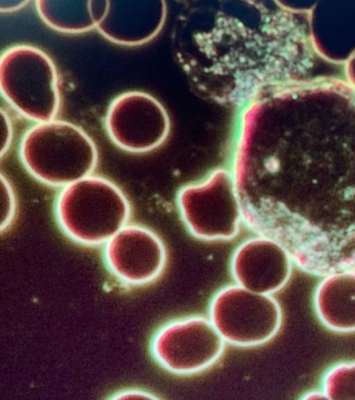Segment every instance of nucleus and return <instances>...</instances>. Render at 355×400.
<instances>
[{
  "instance_id": "f257e3e1",
  "label": "nucleus",
  "mask_w": 355,
  "mask_h": 400,
  "mask_svg": "<svg viewBox=\"0 0 355 400\" xmlns=\"http://www.w3.org/2000/svg\"><path fill=\"white\" fill-rule=\"evenodd\" d=\"M19 156L31 174L53 186L89 176L98 161L96 145L81 128L54 119L37 123L24 133Z\"/></svg>"
},
{
  "instance_id": "f03ea898",
  "label": "nucleus",
  "mask_w": 355,
  "mask_h": 400,
  "mask_svg": "<svg viewBox=\"0 0 355 400\" xmlns=\"http://www.w3.org/2000/svg\"><path fill=\"white\" fill-rule=\"evenodd\" d=\"M130 212L120 188L98 176H87L64 186L55 204L62 231L85 245L106 243L125 226Z\"/></svg>"
},
{
  "instance_id": "7ed1b4c3",
  "label": "nucleus",
  "mask_w": 355,
  "mask_h": 400,
  "mask_svg": "<svg viewBox=\"0 0 355 400\" xmlns=\"http://www.w3.org/2000/svg\"><path fill=\"white\" fill-rule=\"evenodd\" d=\"M0 88L3 98L19 113L38 123L57 115L60 96L54 62L42 49L17 44L0 58Z\"/></svg>"
},
{
  "instance_id": "20e7f679",
  "label": "nucleus",
  "mask_w": 355,
  "mask_h": 400,
  "mask_svg": "<svg viewBox=\"0 0 355 400\" xmlns=\"http://www.w3.org/2000/svg\"><path fill=\"white\" fill-rule=\"evenodd\" d=\"M177 204L187 229L202 240H232L243 220L234 176L225 169L214 170L202 181L182 188Z\"/></svg>"
},
{
  "instance_id": "39448f33",
  "label": "nucleus",
  "mask_w": 355,
  "mask_h": 400,
  "mask_svg": "<svg viewBox=\"0 0 355 400\" xmlns=\"http://www.w3.org/2000/svg\"><path fill=\"white\" fill-rule=\"evenodd\" d=\"M208 317L226 343L251 347L263 344L277 334L283 314L272 295L234 283L214 293L209 301Z\"/></svg>"
},
{
  "instance_id": "423d86ee",
  "label": "nucleus",
  "mask_w": 355,
  "mask_h": 400,
  "mask_svg": "<svg viewBox=\"0 0 355 400\" xmlns=\"http://www.w3.org/2000/svg\"><path fill=\"white\" fill-rule=\"evenodd\" d=\"M225 344L208 317L192 315L161 326L151 338L150 351L165 370L190 375L214 365L222 356Z\"/></svg>"
},
{
  "instance_id": "0eeeda50",
  "label": "nucleus",
  "mask_w": 355,
  "mask_h": 400,
  "mask_svg": "<svg viewBox=\"0 0 355 400\" xmlns=\"http://www.w3.org/2000/svg\"><path fill=\"white\" fill-rule=\"evenodd\" d=\"M103 255L110 272L127 285L153 281L166 261V249L159 237L139 225L121 228L106 242Z\"/></svg>"
},
{
  "instance_id": "6e6552de",
  "label": "nucleus",
  "mask_w": 355,
  "mask_h": 400,
  "mask_svg": "<svg viewBox=\"0 0 355 400\" xmlns=\"http://www.w3.org/2000/svg\"><path fill=\"white\" fill-rule=\"evenodd\" d=\"M107 133L119 148L132 153L149 151L165 135V124L155 102L137 91L123 92L110 104L105 119Z\"/></svg>"
},
{
  "instance_id": "1a4fd4ad",
  "label": "nucleus",
  "mask_w": 355,
  "mask_h": 400,
  "mask_svg": "<svg viewBox=\"0 0 355 400\" xmlns=\"http://www.w3.org/2000/svg\"><path fill=\"white\" fill-rule=\"evenodd\" d=\"M293 265L282 244L257 235L235 249L230 267L235 283L255 292L272 295L288 282Z\"/></svg>"
},
{
  "instance_id": "9d476101",
  "label": "nucleus",
  "mask_w": 355,
  "mask_h": 400,
  "mask_svg": "<svg viewBox=\"0 0 355 400\" xmlns=\"http://www.w3.org/2000/svg\"><path fill=\"white\" fill-rule=\"evenodd\" d=\"M322 278L313 297L318 319L331 331L355 332V272H336Z\"/></svg>"
},
{
  "instance_id": "9b49d317",
  "label": "nucleus",
  "mask_w": 355,
  "mask_h": 400,
  "mask_svg": "<svg viewBox=\"0 0 355 400\" xmlns=\"http://www.w3.org/2000/svg\"><path fill=\"white\" fill-rule=\"evenodd\" d=\"M96 28L112 42L123 45L139 44L148 37L144 6L137 1H109L107 12Z\"/></svg>"
},
{
  "instance_id": "f8f14e48",
  "label": "nucleus",
  "mask_w": 355,
  "mask_h": 400,
  "mask_svg": "<svg viewBox=\"0 0 355 400\" xmlns=\"http://www.w3.org/2000/svg\"><path fill=\"white\" fill-rule=\"evenodd\" d=\"M35 7L41 19L52 28L70 33L96 28L89 1L37 0Z\"/></svg>"
},
{
  "instance_id": "ddd939ff",
  "label": "nucleus",
  "mask_w": 355,
  "mask_h": 400,
  "mask_svg": "<svg viewBox=\"0 0 355 400\" xmlns=\"http://www.w3.org/2000/svg\"><path fill=\"white\" fill-rule=\"evenodd\" d=\"M321 390L327 399L355 400V360L331 366L322 377Z\"/></svg>"
},
{
  "instance_id": "4468645a",
  "label": "nucleus",
  "mask_w": 355,
  "mask_h": 400,
  "mask_svg": "<svg viewBox=\"0 0 355 400\" xmlns=\"http://www.w3.org/2000/svg\"><path fill=\"white\" fill-rule=\"evenodd\" d=\"M16 211L15 196L9 181L1 174V230L12 222Z\"/></svg>"
},
{
  "instance_id": "2eb2a0df",
  "label": "nucleus",
  "mask_w": 355,
  "mask_h": 400,
  "mask_svg": "<svg viewBox=\"0 0 355 400\" xmlns=\"http://www.w3.org/2000/svg\"><path fill=\"white\" fill-rule=\"evenodd\" d=\"M1 156L8 150L12 138V128L11 121L7 112L1 108Z\"/></svg>"
},
{
  "instance_id": "dca6fc26",
  "label": "nucleus",
  "mask_w": 355,
  "mask_h": 400,
  "mask_svg": "<svg viewBox=\"0 0 355 400\" xmlns=\"http://www.w3.org/2000/svg\"><path fill=\"white\" fill-rule=\"evenodd\" d=\"M113 399H157V397L154 394L148 392L146 391L131 389L121 391L116 394H114L111 397Z\"/></svg>"
},
{
  "instance_id": "f3484780",
  "label": "nucleus",
  "mask_w": 355,
  "mask_h": 400,
  "mask_svg": "<svg viewBox=\"0 0 355 400\" xmlns=\"http://www.w3.org/2000/svg\"><path fill=\"white\" fill-rule=\"evenodd\" d=\"M28 3L29 1L26 0H1L0 10L1 12H11L24 7Z\"/></svg>"
},
{
  "instance_id": "a211bd4d",
  "label": "nucleus",
  "mask_w": 355,
  "mask_h": 400,
  "mask_svg": "<svg viewBox=\"0 0 355 400\" xmlns=\"http://www.w3.org/2000/svg\"><path fill=\"white\" fill-rule=\"evenodd\" d=\"M302 399H327L324 392L320 389V390H311L308 392H306L303 394L301 397Z\"/></svg>"
}]
</instances>
